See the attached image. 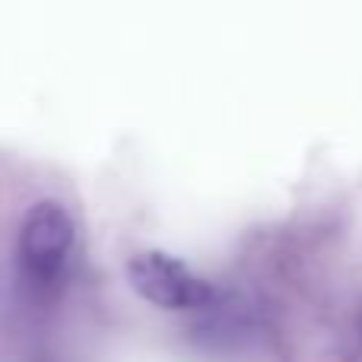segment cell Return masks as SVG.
<instances>
[{
	"mask_svg": "<svg viewBox=\"0 0 362 362\" xmlns=\"http://www.w3.org/2000/svg\"><path fill=\"white\" fill-rule=\"evenodd\" d=\"M74 248V219L57 200H38L23 219L19 264L35 286H48L67 264Z\"/></svg>",
	"mask_w": 362,
	"mask_h": 362,
	"instance_id": "6da1fadb",
	"label": "cell"
},
{
	"mask_svg": "<svg viewBox=\"0 0 362 362\" xmlns=\"http://www.w3.org/2000/svg\"><path fill=\"white\" fill-rule=\"evenodd\" d=\"M127 280L144 296L146 302L159 308H175V312H191V308H206L213 302V286L200 280L197 274L185 267L178 257H169L163 251H140L127 261Z\"/></svg>",
	"mask_w": 362,
	"mask_h": 362,
	"instance_id": "7a4b0ae2",
	"label": "cell"
}]
</instances>
